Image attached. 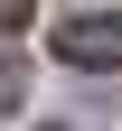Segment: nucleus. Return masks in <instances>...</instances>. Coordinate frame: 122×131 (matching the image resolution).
<instances>
[{"label":"nucleus","mask_w":122,"mask_h":131,"mask_svg":"<svg viewBox=\"0 0 122 131\" xmlns=\"http://www.w3.org/2000/svg\"><path fill=\"white\" fill-rule=\"evenodd\" d=\"M57 56L85 66V75H122V19H103V9L66 19V28H57Z\"/></svg>","instance_id":"obj_1"},{"label":"nucleus","mask_w":122,"mask_h":131,"mask_svg":"<svg viewBox=\"0 0 122 131\" xmlns=\"http://www.w3.org/2000/svg\"><path fill=\"white\" fill-rule=\"evenodd\" d=\"M19 94H28V75H19V56L0 47V112H19Z\"/></svg>","instance_id":"obj_2"},{"label":"nucleus","mask_w":122,"mask_h":131,"mask_svg":"<svg viewBox=\"0 0 122 131\" xmlns=\"http://www.w3.org/2000/svg\"><path fill=\"white\" fill-rule=\"evenodd\" d=\"M28 9H38V0H0V28H28Z\"/></svg>","instance_id":"obj_3"}]
</instances>
